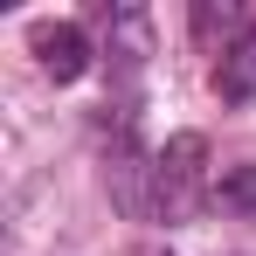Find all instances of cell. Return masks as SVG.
I'll use <instances>...</instances> for the list:
<instances>
[{
  "label": "cell",
  "instance_id": "1",
  "mask_svg": "<svg viewBox=\"0 0 256 256\" xmlns=\"http://www.w3.org/2000/svg\"><path fill=\"white\" fill-rule=\"evenodd\" d=\"M201 201H214L208 138H201V132H180V138L160 146V160H152V214H160V222H187Z\"/></svg>",
  "mask_w": 256,
  "mask_h": 256
},
{
  "label": "cell",
  "instance_id": "2",
  "mask_svg": "<svg viewBox=\"0 0 256 256\" xmlns=\"http://www.w3.org/2000/svg\"><path fill=\"white\" fill-rule=\"evenodd\" d=\"M35 62L56 84H76V76H90V35L76 21H48V28H35Z\"/></svg>",
  "mask_w": 256,
  "mask_h": 256
},
{
  "label": "cell",
  "instance_id": "3",
  "mask_svg": "<svg viewBox=\"0 0 256 256\" xmlns=\"http://www.w3.org/2000/svg\"><path fill=\"white\" fill-rule=\"evenodd\" d=\"M214 90H222L228 104H250L256 97V35H242V42L214 62Z\"/></svg>",
  "mask_w": 256,
  "mask_h": 256
},
{
  "label": "cell",
  "instance_id": "4",
  "mask_svg": "<svg viewBox=\"0 0 256 256\" xmlns=\"http://www.w3.org/2000/svg\"><path fill=\"white\" fill-rule=\"evenodd\" d=\"M194 35H201V42H222V56H228L242 35H256V21L242 14V7H214V0H201V7H194Z\"/></svg>",
  "mask_w": 256,
  "mask_h": 256
},
{
  "label": "cell",
  "instance_id": "5",
  "mask_svg": "<svg viewBox=\"0 0 256 256\" xmlns=\"http://www.w3.org/2000/svg\"><path fill=\"white\" fill-rule=\"evenodd\" d=\"M214 201L228 214H256V166H222L214 173Z\"/></svg>",
  "mask_w": 256,
  "mask_h": 256
}]
</instances>
